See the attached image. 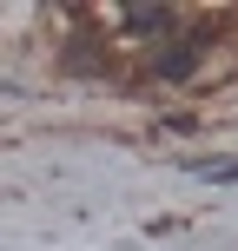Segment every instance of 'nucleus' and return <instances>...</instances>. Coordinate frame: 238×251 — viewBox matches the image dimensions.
Instances as JSON below:
<instances>
[{"label":"nucleus","mask_w":238,"mask_h":251,"mask_svg":"<svg viewBox=\"0 0 238 251\" xmlns=\"http://www.w3.org/2000/svg\"><path fill=\"white\" fill-rule=\"evenodd\" d=\"M199 53H205V40H179L172 53H159V60H152V73H159V79H185L192 66H199Z\"/></svg>","instance_id":"nucleus-1"},{"label":"nucleus","mask_w":238,"mask_h":251,"mask_svg":"<svg viewBox=\"0 0 238 251\" xmlns=\"http://www.w3.org/2000/svg\"><path fill=\"white\" fill-rule=\"evenodd\" d=\"M119 26L126 33H172V7H126Z\"/></svg>","instance_id":"nucleus-2"}]
</instances>
